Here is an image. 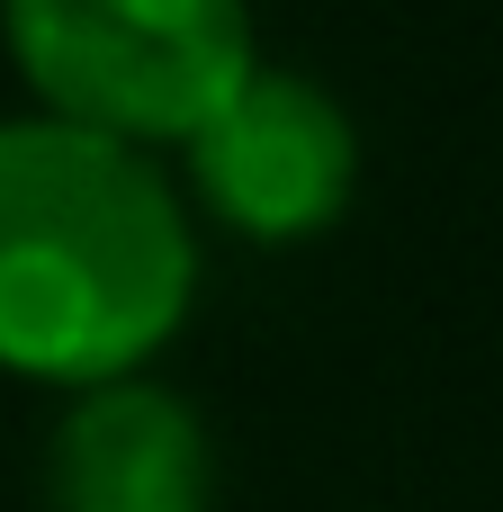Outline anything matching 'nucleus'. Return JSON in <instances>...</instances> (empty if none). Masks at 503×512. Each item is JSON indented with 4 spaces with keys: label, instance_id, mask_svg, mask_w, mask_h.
Instances as JSON below:
<instances>
[{
    "label": "nucleus",
    "instance_id": "1",
    "mask_svg": "<svg viewBox=\"0 0 503 512\" xmlns=\"http://www.w3.org/2000/svg\"><path fill=\"white\" fill-rule=\"evenodd\" d=\"M189 225L162 171L63 117H0V360L117 378L189 306Z\"/></svg>",
    "mask_w": 503,
    "mask_h": 512
},
{
    "label": "nucleus",
    "instance_id": "3",
    "mask_svg": "<svg viewBox=\"0 0 503 512\" xmlns=\"http://www.w3.org/2000/svg\"><path fill=\"white\" fill-rule=\"evenodd\" d=\"M189 162L243 234H315L351 198L360 135H351V117L324 81L252 63L243 90L189 135Z\"/></svg>",
    "mask_w": 503,
    "mask_h": 512
},
{
    "label": "nucleus",
    "instance_id": "4",
    "mask_svg": "<svg viewBox=\"0 0 503 512\" xmlns=\"http://www.w3.org/2000/svg\"><path fill=\"white\" fill-rule=\"evenodd\" d=\"M54 512H207V432L171 387L108 378L54 432Z\"/></svg>",
    "mask_w": 503,
    "mask_h": 512
},
{
    "label": "nucleus",
    "instance_id": "2",
    "mask_svg": "<svg viewBox=\"0 0 503 512\" xmlns=\"http://www.w3.org/2000/svg\"><path fill=\"white\" fill-rule=\"evenodd\" d=\"M9 45L63 126L90 135H198L252 72V18L234 0H18Z\"/></svg>",
    "mask_w": 503,
    "mask_h": 512
}]
</instances>
